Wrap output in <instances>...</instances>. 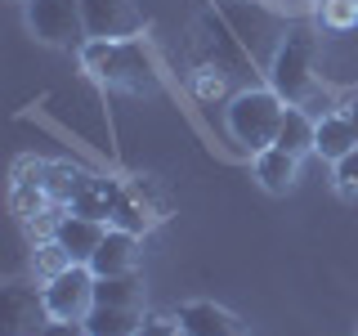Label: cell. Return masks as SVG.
I'll list each match as a JSON object with an SVG mask.
<instances>
[{"mask_svg":"<svg viewBox=\"0 0 358 336\" xmlns=\"http://www.w3.org/2000/svg\"><path fill=\"white\" fill-rule=\"evenodd\" d=\"M134 336H184V328H179V318H143Z\"/></svg>","mask_w":358,"mask_h":336,"instance_id":"cell-20","label":"cell"},{"mask_svg":"<svg viewBox=\"0 0 358 336\" xmlns=\"http://www.w3.org/2000/svg\"><path fill=\"white\" fill-rule=\"evenodd\" d=\"M296 171H300V157L287 153V148H264V153H255V179H260L268 193H291Z\"/></svg>","mask_w":358,"mask_h":336,"instance_id":"cell-12","label":"cell"},{"mask_svg":"<svg viewBox=\"0 0 358 336\" xmlns=\"http://www.w3.org/2000/svg\"><path fill=\"white\" fill-rule=\"evenodd\" d=\"M318 5H322V0H318Z\"/></svg>","mask_w":358,"mask_h":336,"instance_id":"cell-24","label":"cell"},{"mask_svg":"<svg viewBox=\"0 0 358 336\" xmlns=\"http://www.w3.org/2000/svg\"><path fill=\"white\" fill-rule=\"evenodd\" d=\"M117 202H121V184L85 175L81 188H76V197H72V211L76 216H90V220H112L117 216Z\"/></svg>","mask_w":358,"mask_h":336,"instance_id":"cell-11","label":"cell"},{"mask_svg":"<svg viewBox=\"0 0 358 336\" xmlns=\"http://www.w3.org/2000/svg\"><path fill=\"white\" fill-rule=\"evenodd\" d=\"M358 148V134H354V121L345 117V112H327V117H318V148L327 162H341V157H350Z\"/></svg>","mask_w":358,"mask_h":336,"instance_id":"cell-13","label":"cell"},{"mask_svg":"<svg viewBox=\"0 0 358 336\" xmlns=\"http://www.w3.org/2000/svg\"><path fill=\"white\" fill-rule=\"evenodd\" d=\"M41 336H90L85 323H67V318H50L41 328Z\"/></svg>","mask_w":358,"mask_h":336,"instance_id":"cell-21","label":"cell"},{"mask_svg":"<svg viewBox=\"0 0 358 336\" xmlns=\"http://www.w3.org/2000/svg\"><path fill=\"white\" fill-rule=\"evenodd\" d=\"M336 184H341L345 197H358V148L336 162Z\"/></svg>","mask_w":358,"mask_h":336,"instance_id":"cell-19","label":"cell"},{"mask_svg":"<svg viewBox=\"0 0 358 336\" xmlns=\"http://www.w3.org/2000/svg\"><path fill=\"white\" fill-rule=\"evenodd\" d=\"M268 5H278V9H291V5H300V0H268Z\"/></svg>","mask_w":358,"mask_h":336,"instance_id":"cell-23","label":"cell"},{"mask_svg":"<svg viewBox=\"0 0 358 336\" xmlns=\"http://www.w3.org/2000/svg\"><path fill=\"white\" fill-rule=\"evenodd\" d=\"M139 323H143L139 309L94 305V309H90V318H85V328H90V336H134V332H139Z\"/></svg>","mask_w":358,"mask_h":336,"instance_id":"cell-15","label":"cell"},{"mask_svg":"<svg viewBox=\"0 0 358 336\" xmlns=\"http://www.w3.org/2000/svg\"><path fill=\"white\" fill-rule=\"evenodd\" d=\"M139 300H143V278H139V274L94 278V305H121V309H139Z\"/></svg>","mask_w":358,"mask_h":336,"instance_id":"cell-16","label":"cell"},{"mask_svg":"<svg viewBox=\"0 0 358 336\" xmlns=\"http://www.w3.org/2000/svg\"><path fill=\"white\" fill-rule=\"evenodd\" d=\"M179 328L184 336H242V323L229 309H220L215 300H193L179 309Z\"/></svg>","mask_w":358,"mask_h":336,"instance_id":"cell-9","label":"cell"},{"mask_svg":"<svg viewBox=\"0 0 358 336\" xmlns=\"http://www.w3.org/2000/svg\"><path fill=\"white\" fill-rule=\"evenodd\" d=\"M345 117H350V121H354V134H358V99H354V104H350V108H345Z\"/></svg>","mask_w":358,"mask_h":336,"instance_id":"cell-22","label":"cell"},{"mask_svg":"<svg viewBox=\"0 0 358 336\" xmlns=\"http://www.w3.org/2000/svg\"><path fill=\"white\" fill-rule=\"evenodd\" d=\"M354 22H358V0H322V27L327 31L354 27Z\"/></svg>","mask_w":358,"mask_h":336,"instance_id":"cell-17","label":"cell"},{"mask_svg":"<svg viewBox=\"0 0 358 336\" xmlns=\"http://www.w3.org/2000/svg\"><path fill=\"white\" fill-rule=\"evenodd\" d=\"M81 63H85V72L99 76L103 85L139 90V94H152V90L162 85L152 50L139 36L134 41H85L81 45Z\"/></svg>","mask_w":358,"mask_h":336,"instance_id":"cell-1","label":"cell"},{"mask_svg":"<svg viewBox=\"0 0 358 336\" xmlns=\"http://www.w3.org/2000/svg\"><path fill=\"white\" fill-rule=\"evenodd\" d=\"M41 291H45V305H50V318L85 323L90 309H94V269L72 265V269H63L59 278H50Z\"/></svg>","mask_w":358,"mask_h":336,"instance_id":"cell-5","label":"cell"},{"mask_svg":"<svg viewBox=\"0 0 358 336\" xmlns=\"http://www.w3.org/2000/svg\"><path fill=\"white\" fill-rule=\"evenodd\" d=\"M273 148H287V153H296V157L313 153V148H318V121H313L305 108H287L282 126H278V144H273Z\"/></svg>","mask_w":358,"mask_h":336,"instance_id":"cell-14","label":"cell"},{"mask_svg":"<svg viewBox=\"0 0 358 336\" xmlns=\"http://www.w3.org/2000/svg\"><path fill=\"white\" fill-rule=\"evenodd\" d=\"M90 41H134L143 31V14L130 0H81Z\"/></svg>","mask_w":358,"mask_h":336,"instance_id":"cell-7","label":"cell"},{"mask_svg":"<svg viewBox=\"0 0 358 336\" xmlns=\"http://www.w3.org/2000/svg\"><path fill=\"white\" fill-rule=\"evenodd\" d=\"M103 238H108V224L103 220H90V216H76V211H72V216H63L59 229H54V242H59L76 265L94 260V251H99V242H103Z\"/></svg>","mask_w":358,"mask_h":336,"instance_id":"cell-8","label":"cell"},{"mask_svg":"<svg viewBox=\"0 0 358 336\" xmlns=\"http://www.w3.org/2000/svg\"><path fill=\"white\" fill-rule=\"evenodd\" d=\"M268 76H273V90L291 108L305 104L313 90H318V41H313V31H305V27L287 31L282 45L273 50Z\"/></svg>","mask_w":358,"mask_h":336,"instance_id":"cell-2","label":"cell"},{"mask_svg":"<svg viewBox=\"0 0 358 336\" xmlns=\"http://www.w3.org/2000/svg\"><path fill=\"white\" fill-rule=\"evenodd\" d=\"M134 233L126 229H108V238L99 242L94 260H90V269H94V278H117V274H134Z\"/></svg>","mask_w":358,"mask_h":336,"instance_id":"cell-10","label":"cell"},{"mask_svg":"<svg viewBox=\"0 0 358 336\" xmlns=\"http://www.w3.org/2000/svg\"><path fill=\"white\" fill-rule=\"evenodd\" d=\"M27 27L36 41L54 45V50H72V45L90 41L81 0H27Z\"/></svg>","mask_w":358,"mask_h":336,"instance_id":"cell-4","label":"cell"},{"mask_svg":"<svg viewBox=\"0 0 358 336\" xmlns=\"http://www.w3.org/2000/svg\"><path fill=\"white\" fill-rule=\"evenodd\" d=\"M45 323H50L45 291H31L22 283H9L0 291V332L5 336H41Z\"/></svg>","mask_w":358,"mask_h":336,"instance_id":"cell-6","label":"cell"},{"mask_svg":"<svg viewBox=\"0 0 358 336\" xmlns=\"http://www.w3.org/2000/svg\"><path fill=\"white\" fill-rule=\"evenodd\" d=\"M72 265H76V260H72V255H67V251H63V246L54 242V238H50V242H45L41 251H36V269L45 274V283H50V278H59L63 269H72Z\"/></svg>","mask_w":358,"mask_h":336,"instance_id":"cell-18","label":"cell"},{"mask_svg":"<svg viewBox=\"0 0 358 336\" xmlns=\"http://www.w3.org/2000/svg\"><path fill=\"white\" fill-rule=\"evenodd\" d=\"M287 117V99L278 90H246L229 104V134L251 153H264L278 144V126Z\"/></svg>","mask_w":358,"mask_h":336,"instance_id":"cell-3","label":"cell"}]
</instances>
